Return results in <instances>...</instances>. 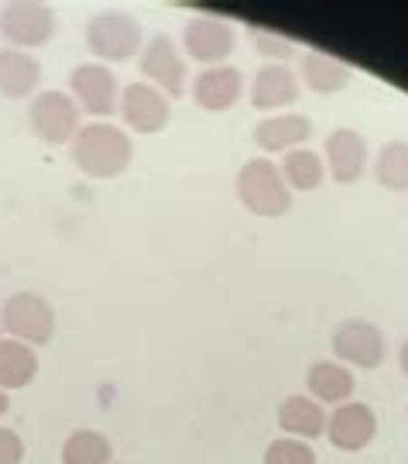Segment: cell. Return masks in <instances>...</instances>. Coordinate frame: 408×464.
Wrapping results in <instances>:
<instances>
[{"instance_id": "6da1fadb", "label": "cell", "mask_w": 408, "mask_h": 464, "mask_svg": "<svg viewBox=\"0 0 408 464\" xmlns=\"http://www.w3.org/2000/svg\"><path fill=\"white\" fill-rule=\"evenodd\" d=\"M69 155L80 169L82 176H93V179H114L124 169L131 166L134 159V145L131 134L117 124H107V121H93L80 128V134L72 138L69 145Z\"/></svg>"}, {"instance_id": "7a4b0ae2", "label": "cell", "mask_w": 408, "mask_h": 464, "mask_svg": "<svg viewBox=\"0 0 408 464\" xmlns=\"http://www.w3.org/2000/svg\"><path fill=\"white\" fill-rule=\"evenodd\" d=\"M237 197L254 217H281L292 207V189L271 159H251L237 172Z\"/></svg>"}, {"instance_id": "3957f363", "label": "cell", "mask_w": 408, "mask_h": 464, "mask_svg": "<svg viewBox=\"0 0 408 464\" xmlns=\"http://www.w3.org/2000/svg\"><path fill=\"white\" fill-rule=\"evenodd\" d=\"M86 45L103 63H128L145 49V28L124 11H100L86 24Z\"/></svg>"}, {"instance_id": "277c9868", "label": "cell", "mask_w": 408, "mask_h": 464, "mask_svg": "<svg viewBox=\"0 0 408 464\" xmlns=\"http://www.w3.org/2000/svg\"><path fill=\"white\" fill-rule=\"evenodd\" d=\"M0 324L21 344H49L55 337V314H52L49 299H42L38 293H14L0 306Z\"/></svg>"}, {"instance_id": "5b68a950", "label": "cell", "mask_w": 408, "mask_h": 464, "mask_svg": "<svg viewBox=\"0 0 408 464\" xmlns=\"http://www.w3.org/2000/svg\"><path fill=\"white\" fill-rule=\"evenodd\" d=\"M55 11L42 0H14L0 7V34L17 52L45 45L49 38H55Z\"/></svg>"}, {"instance_id": "8992f818", "label": "cell", "mask_w": 408, "mask_h": 464, "mask_svg": "<svg viewBox=\"0 0 408 464\" xmlns=\"http://www.w3.org/2000/svg\"><path fill=\"white\" fill-rule=\"evenodd\" d=\"M28 124L32 131L45 141V145H72V138L80 134V107L69 93L59 90H45L32 100L28 111Z\"/></svg>"}, {"instance_id": "52a82bcc", "label": "cell", "mask_w": 408, "mask_h": 464, "mask_svg": "<svg viewBox=\"0 0 408 464\" xmlns=\"http://www.w3.org/2000/svg\"><path fill=\"white\" fill-rule=\"evenodd\" d=\"M333 351H337L340 365L364 368V372H375L388 358L384 334L371 320H343L333 334Z\"/></svg>"}, {"instance_id": "ba28073f", "label": "cell", "mask_w": 408, "mask_h": 464, "mask_svg": "<svg viewBox=\"0 0 408 464\" xmlns=\"http://www.w3.org/2000/svg\"><path fill=\"white\" fill-rule=\"evenodd\" d=\"M69 97L76 107L93 117H110L120 107V83L107 66L100 63H82L69 76Z\"/></svg>"}, {"instance_id": "9c48e42d", "label": "cell", "mask_w": 408, "mask_h": 464, "mask_svg": "<svg viewBox=\"0 0 408 464\" xmlns=\"http://www.w3.org/2000/svg\"><path fill=\"white\" fill-rule=\"evenodd\" d=\"M182 49L193 63L203 66H220L230 52L237 49V32L220 17H193L182 28Z\"/></svg>"}, {"instance_id": "30bf717a", "label": "cell", "mask_w": 408, "mask_h": 464, "mask_svg": "<svg viewBox=\"0 0 408 464\" xmlns=\"http://www.w3.org/2000/svg\"><path fill=\"white\" fill-rule=\"evenodd\" d=\"M141 72L168 100L185 97V59H182V52L176 49V42L168 34L147 38V45L141 49Z\"/></svg>"}, {"instance_id": "8fae6325", "label": "cell", "mask_w": 408, "mask_h": 464, "mask_svg": "<svg viewBox=\"0 0 408 464\" xmlns=\"http://www.w3.org/2000/svg\"><path fill=\"white\" fill-rule=\"evenodd\" d=\"M120 117L138 134H158L172 124V103L151 83H131L120 90Z\"/></svg>"}, {"instance_id": "7c38bea8", "label": "cell", "mask_w": 408, "mask_h": 464, "mask_svg": "<svg viewBox=\"0 0 408 464\" xmlns=\"http://www.w3.org/2000/svg\"><path fill=\"white\" fill-rule=\"evenodd\" d=\"M327 437L337 450L357 454V450H364L377 437V413L367 402L350 399V402L337 406L327 416Z\"/></svg>"}, {"instance_id": "4fadbf2b", "label": "cell", "mask_w": 408, "mask_h": 464, "mask_svg": "<svg viewBox=\"0 0 408 464\" xmlns=\"http://www.w3.org/2000/svg\"><path fill=\"white\" fill-rule=\"evenodd\" d=\"M327 162L329 176L340 186L357 183L367 169V141L354 128H337L327 134Z\"/></svg>"}, {"instance_id": "5bb4252c", "label": "cell", "mask_w": 408, "mask_h": 464, "mask_svg": "<svg viewBox=\"0 0 408 464\" xmlns=\"http://www.w3.org/2000/svg\"><path fill=\"white\" fill-rule=\"evenodd\" d=\"M244 93V72L237 66H210L203 69L193 83V100H196L203 111H230Z\"/></svg>"}, {"instance_id": "9a60e30c", "label": "cell", "mask_w": 408, "mask_h": 464, "mask_svg": "<svg viewBox=\"0 0 408 464\" xmlns=\"http://www.w3.org/2000/svg\"><path fill=\"white\" fill-rule=\"evenodd\" d=\"M312 138V121L306 114H271L254 128V145L261 151H295Z\"/></svg>"}, {"instance_id": "2e32d148", "label": "cell", "mask_w": 408, "mask_h": 464, "mask_svg": "<svg viewBox=\"0 0 408 464\" xmlns=\"http://www.w3.org/2000/svg\"><path fill=\"white\" fill-rule=\"evenodd\" d=\"M295 100H299V76L292 69L278 66V63L258 69L251 83V103L258 111H281V107H292Z\"/></svg>"}, {"instance_id": "e0dca14e", "label": "cell", "mask_w": 408, "mask_h": 464, "mask_svg": "<svg viewBox=\"0 0 408 464\" xmlns=\"http://www.w3.org/2000/svg\"><path fill=\"white\" fill-rule=\"evenodd\" d=\"M278 427L295 440H312L327 433V410L312 396H289L278 406Z\"/></svg>"}, {"instance_id": "ac0fdd59", "label": "cell", "mask_w": 408, "mask_h": 464, "mask_svg": "<svg viewBox=\"0 0 408 464\" xmlns=\"http://www.w3.org/2000/svg\"><path fill=\"white\" fill-rule=\"evenodd\" d=\"M42 83V63L17 49H0V93L7 100H24Z\"/></svg>"}, {"instance_id": "d6986e66", "label": "cell", "mask_w": 408, "mask_h": 464, "mask_svg": "<svg viewBox=\"0 0 408 464\" xmlns=\"http://www.w3.org/2000/svg\"><path fill=\"white\" fill-rule=\"evenodd\" d=\"M309 396L319 402V406H343L354 396V372L340 362H316L309 368Z\"/></svg>"}, {"instance_id": "ffe728a7", "label": "cell", "mask_w": 408, "mask_h": 464, "mask_svg": "<svg viewBox=\"0 0 408 464\" xmlns=\"http://www.w3.org/2000/svg\"><path fill=\"white\" fill-rule=\"evenodd\" d=\"M38 375V354L14 337H0V389H24Z\"/></svg>"}, {"instance_id": "44dd1931", "label": "cell", "mask_w": 408, "mask_h": 464, "mask_svg": "<svg viewBox=\"0 0 408 464\" xmlns=\"http://www.w3.org/2000/svg\"><path fill=\"white\" fill-rule=\"evenodd\" d=\"M302 83L316 93H340L350 83V66L327 52H306L302 55Z\"/></svg>"}, {"instance_id": "7402d4cb", "label": "cell", "mask_w": 408, "mask_h": 464, "mask_svg": "<svg viewBox=\"0 0 408 464\" xmlns=\"http://www.w3.org/2000/svg\"><path fill=\"white\" fill-rule=\"evenodd\" d=\"M281 179L289 189H299V193H312V189H319L323 179H327V166H323V159L309 149H295V151H285V159H281Z\"/></svg>"}, {"instance_id": "603a6c76", "label": "cell", "mask_w": 408, "mask_h": 464, "mask_svg": "<svg viewBox=\"0 0 408 464\" xmlns=\"http://www.w3.org/2000/svg\"><path fill=\"white\" fill-rule=\"evenodd\" d=\"M114 448L100 430H76L62 444V464H110Z\"/></svg>"}, {"instance_id": "cb8c5ba5", "label": "cell", "mask_w": 408, "mask_h": 464, "mask_svg": "<svg viewBox=\"0 0 408 464\" xmlns=\"http://www.w3.org/2000/svg\"><path fill=\"white\" fill-rule=\"evenodd\" d=\"M377 183L392 193H408V141H388L377 151L375 162Z\"/></svg>"}, {"instance_id": "d4e9b609", "label": "cell", "mask_w": 408, "mask_h": 464, "mask_svg": "<svg viewBox=\"0 0 408 464\" xmlns=\"http://www.w3.org/2000/svg\"><path fill=\"white\" fill-rule=\"evenodd\" d=\"M264 464H316V450H312L306 440L281 437V440H271V444H268Z\"/></svg>"}, {"instance_id": "484cf974", "label": "cell", "mask_w": 408, "mask_h": 464, "mask_svg": "<svg viewBox=\"0 0 408 464\" xmlns=\"http://www.w3.org/2000/svg\"><path fill=\"white\" fill-rule=\"evenodd\" d=\"M254 45H258V52H261L264 59H271V63H285V59H292V55H299V49H295V42H289L285 34H275V32H261V28H254Z\"/></svg>"}, {"instance_id": "4316f807", "label": "cell", "mask_w": 408, "mask_h": 464, "mask_svg": "<svg viewBox=\"0 0 408 464\" xmlns=\"http://www.w3.org/2000/svg\"><path fill=\"white\" fill-rule=\"evenodd\" d=\"M24 461V440L14 430L0 427V464H21Z\"/></svg>"}, {"instance_id": "83f0119b", "label": "cell", "mask_w": 408, "mask_h": 464, "mask_svg": "<svg viewBox=\"0 0 408 464\" xmlns=\"http://www.w3.org/2000/svg\"><path fill=\"white\" fill-rule=\"evenodd\" d=\"M398 365H402V372L408 375V337L402 341V351H398Z\"/></svg>"}, {"instance_id": "f1b7e54d", "label": "cell", "mask_w": 408, "mask_h": 464, "mask_svg": "<svg viewBox=\"0 0 408 464\" xmlns=\"http://www.w3.org/2000/svg\"><path fill=\"white\" fill-rule=\"evenodd\" d=\"M7 406H11V399H7V396H4V389H0V416H4V413H7Z\"/></svg>"}]
</instances>
